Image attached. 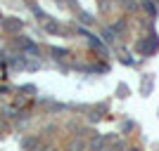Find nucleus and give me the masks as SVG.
<instances>
[{
    "label": "nucleus",
    "mask_w": 159,
    "mask_h": 151,
    "mask_svg": "<svg viewBox=\"0 0 159 151\" xmlns=\"http://www.w3.org/2000/svg\"><path fill=\"white\" fill-rule=\"evenodd\" d=\"M138 50L143 54H152L154 50H159V38H157V36H150L147 40H143V43L138 45Z\"/></svg>",
    "instance_id": "nucleus-1"
},
{
    "label": "nucleus",
    "mask_w": 159,
    "mask_h": 151,
    "mask_svg": "<svg viewBox=\"0 0 159 151\" xmlns=\"http://www.w3.org/2000/svg\"><path fill=\"white\" fill-rule=\"evenodd\" d=\"M5 26H7V28H19V21H7Z\"/></svg>",
    "instance_id": "nucleus-2"
}]
</instances>
